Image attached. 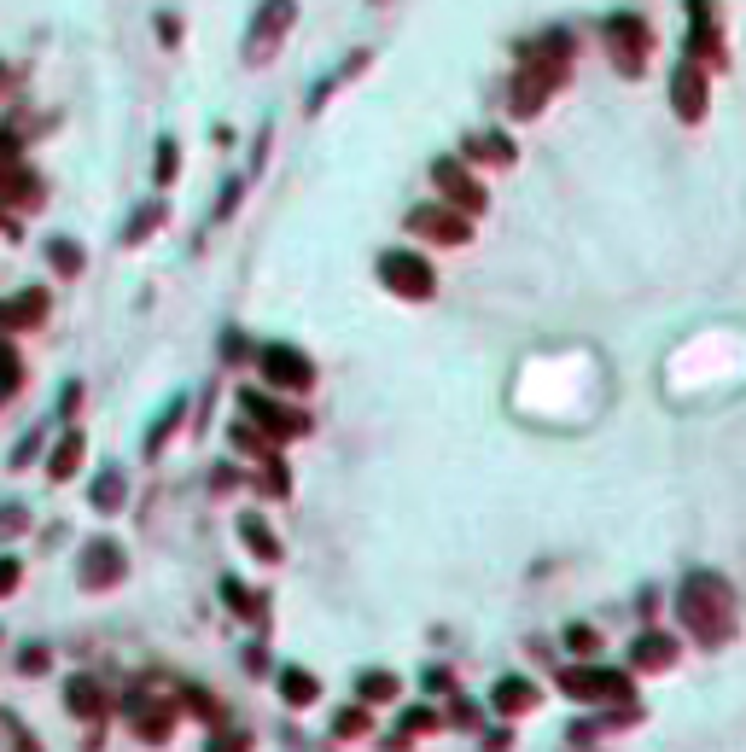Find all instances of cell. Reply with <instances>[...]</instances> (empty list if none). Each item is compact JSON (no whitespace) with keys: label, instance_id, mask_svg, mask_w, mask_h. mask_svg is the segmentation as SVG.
Masks as SVG:
<instances>
[{"label":"cell","instance_id":"6da1fadb","mask_svg":"<svg viewBox=\"0 0 746 752\" xmlns=\"http://www.w3.org/2000/svg\"><path fill=\"white\" fill-rule=\"evenodd\" d=\"M566 59H572V35L566 30H548L543 41L525 47V65L513 70V88H508L513 117H537L543 111L548 94L566 82Z\"/></svg>","mask_w":746,"mask_h":752},{"label":"cell","instance_id":"7a4b0ae2","mask_svg":"<svg viewBox=\"0 0 746 752\" xmlns=\"http://www.w3.org/2000/svg\"><path fill=\"white\" fill-rule=\"evenodd\" d=\"M677 618L694 630L700 648H723L735 636V589L717 572H694V578L677 589Z\"/></svg>","mask_w":746,"mask_h":752},{"label":"cell","instance_id":"3957f363","mask_svg":"<svg viewBox=\"0 0 746 752\" xmlns=\"http://www.w3.org/2000/svg\"><path fill=\"white\" fill-rule=\"evenodd\" d=\"M560 694L572 700H601V706H636V683L624 671H607V665H566L560 677Z\"/></svg>","mask_w":746,"mask_h":752},{"label":"cell","instance_id":"277c9868","mask_svg":"<svg viewBox=\"0 0 746 752\" xmlns=\"http://www.w3.org/2000/svg\"><path fill=\"white\" fill-rule=\"evenodd\" d=\"M379 280H385L391 298H403V304H426V298L438 292V274H432V263H426L420 251H385V257H379Z\"/></svg>","mask_w":746,"mask_h":752},{"label":"cell","instance_id":"5b68a950","mask_svg":"<svg viewBox=\"0 0 746 752\" xmlns=\"http://www.w3.org/2000/svg\"><path fill=\"white\" fill-rule=\"evenodd\" d=\"M647 53H653V30H647L636 12H618V18H607V59L624 76H642L647 70Z\"/></svg>","mask_w":746,"mask_h":752},{"label":"cell","instance_id":"8992f818","mask_svg":"<svg viewBox=\"0 0 746 752\" xmlns=\"http://www.w3.org/2000/svg\"><path fill=\"white\" fill-rule=\"evenodd\" d=\"M408 234H420V240L432 245H467L473 240V216H461L455 205H414L403 216Z\"/></svg>","mask_w":746,"mask_h":752},{"label":"cell","instance_id":"52a82bcc","mask_svg":"<svg viewBox=\"0 0 746 752\" xmlns=\"http://www.w3.org/2000/svg\"><path fill=\"white\" fill-rule=\"evenodd\" d=\"M432 181H438V193H443L455 210H461V216H478V210L490 205L484 181H478L467 164H455V158H438V164H432Z\"/></svg>","mask_w":746,"mask_h":752},{"label":"cell","instance_id":"ba28073f","mask_svg":"<svg viewBox=\"0 0 746 752\" xmlns=\"http://www.w3.org/2000/svg\"><path fill=\"white\" fill-rule=\"evenodd\" d=\"M263 374H269V385L304 397L309 385H315V362H309L304 350H292V344H269V350H263Z\"/></svg>","mask_w":746,"mask_h":752},{"label":"cell","instance_id":"9c48e42d","mask_svg":"<svg viewBox=\"0 0 746 752\" xmlns=\"http://www.w3.org/2000/svg\"><path fill=\"white\" fill-rule=\"evenodd\" d=\"M292 0H263V12H257V24H251V41H245V59L251 65H263L274 47L286 41V30H292Z\"/></svg>","mask_w":746,"mask_h":752},{"label":"cell","instance_id":"30bf717a","mask_svg":"<svg viewBox=\"0 0 746 752\" xmlns=\"http://www.w3.org/2000/svg\"><path fill=\"white\" fill-rule=\"evenodd\" d=\"M245 414L257 420V432H263V438H304V432H309V414L304 409L269 403L263 391H245Z\"/></svg>","mask_w":746,"mask_h":752},{"label":"cell","instance_id":"8fae6325","mask_svg":"<svg viewBox=\"0 0 746 752\" xmlns=\"http://www.w3.org/2000/svg\"><path fill=\"white\" fill-rule=\"evenodd\" d=\"M706 105H712V88H706V65L682 59L677 76H671V111H677L682 123H700V117H706Z\"/></svg>","mask_w":746,"mask_h":752},{"label":"cell","instance_id":"7c38bea8","mask_svg":"<svg viewBox=\"0 0 746 752\" xmlns=\"http://www.w3.org/2000/svg\"><path fill=\"white\" fill-rule=\"evenodd\" d=\"M688 18H694V35H688V59H694V65H723L717 6H712V0H688Z\"/></svg>","mask_w":746,"mask_h":752},{"label":"cell","instance_id":"4fadbf2b","mask_svg":"<svg viewBox=\"0 0 746 752\" xmlns=\"http://www.w3.org/2000/svg\"><path fill=\"white\" fill-rule=\"evenodd\" d=\"M677 636L671 630H642L636 642H630V671H671L677 665Z\"/></svg>","mask_w":746,"mask_h":752},{"label":"cell","instance_id":"5bb4252c","mask_svg":"<svg viewBox=\"0 0 746 752\" xmlns=\"http://www.w3.org/2000/svg\"><path fill=\"white\" fill-rule=\"evenodd\" d=\"M537 700H543V688L531 683V677H502V683L490 688V706H496V718H525V712H537Z\"/></svg>","mask_w":746,"mask_h":752},{"label":"cell","instance_id":"9a60e30c","mask_svg":"<svg viewBox=\"0 0 746 752\" xmlns=\"http://www.w3.org/2000/svg\"><path fill=\"white\" fill-rule=\"evenodd\" d=\"M467 158H478V164H513L519 152H513L508 135H467Z\"/></svg>","mask_w":746,"mask_h":752},{"label":"cell","instance_id":"2e32d148","mask_svg":"<svg viewBox=\"0 0 746 752\" xmlns=\"http://www.w3.org/2000/svg\"><path fill=\"white\" fill-rule=\"evenodd\" d=\"M356 694H362V700H373V706H391V700L403 694V683H397L391 671H362V677H356Z\"/></svg>","mask_w":746,"mask_h":752},{"label":"cell","instance_id":"e0dca14e","mask_svg":"<svg viewBox=\"0 0 746 752\" xmlns=\"http://www.w3.org/2000/svg\"><path fill=\"white\" fill-rule=\"evenodd\" d=\"M239 531H245V548H251V554H257V560H280V543H274L269 537V525H263V519H257V513H245V519H239Z\"/></svg>","mask_w":746,"mask_h":752},{"label":"cell","instance_id":"ac0fdd59","mask_svg":"<svg viewBox=\"0 0 746 752\" xmlns=\"http://www.w3.org/2000/svg\"><path fill=\"white\" fill-rule=\"evenodd\" d=\"M82 572H88V583H111L117 572H123V554H117L111 543H94V548H88V566H82Z\"/></svg>","mask_w":746,"mask_h":752},{"label":"cell","instance_id":"d6986e66","mask_svg":"<svg viewBox=\"0 0 746 752\" xmlns=\"http://www.w3.org/2000/svg\"><path fill=\"white\" fill-rule=\"evenodd\" d=\"M280 694H286L292 706H309V700L321 694V683H315L309 671H298V665H292V671H280Z\"/></svg>","mask_w":746,"mask_h":752},{"label":"cell","instance_id":"ffe728a7","mask_svg":"<svg viewBox=\"0 0 746 752\" xmlns=\"http://www.w3.org/2000/svg\"><path fill=\"white\" fill-rule=\"evenodd\" d=\"M373 729V718L362 712V706H350V712H339V735L344 741H356V735H368Z\"/></svg>","mask_w":746,"mask_h":752},{"label":"cell","instance_id":"44dd1931","mask_svg":"<svg viewBox=\"0 0 746 752\" xmlns=\"http://www.w3.org/2000/svg\"><path fill=\"white\" fill-rule=\"evenodd\" d=\"M566 648H572V653H595V648H601V630H589V624H572V630H566Z\"/></svg>","mask_w":746,"mask_h":752},{"label":"cell","instance_id":"7402d4cb","mask_svg":"<svg viewBox=\"0 0 746 752\" xmlns=\"http://www.w3.org/2000/svg\"><path fill=\"white\" fill-rule=\"evenodd\" d=\"M403 729H408V735H426V729H438V712H432V706H408Z\"/></svg>","mask_w":746,"mask_h":752},{"label":"cell","instance_id":"603a6c76","mask_svg":"<svg viewBox=\"0 0 746 752\" xmlns=\"http://www.w3.org/2000/svg\"><path fill=\"white\" fill-rule=\"evenodd\" d=\"M449 723H455V729H478V723H484V712H478L473 700H455V706H449Z\"/></svg>","mask_w":746,"mask_h":752},{"label":"cell","instance_id":"cb8c5ba5","mask_svg":"<svg viewBox=\"0 0 746 752\" xmlns=\"http://www.w3.org/2000/svg\"><path fill=\"white\" fill-rule=\"evenodd\" d=\"M76 461H82V438H76V432H70V444L59 449V461H53V473H59V479H65L70 467H76Z\"/></svg>","mask_w":746,"mask_h":752},{"label":"cell","instance_id":"d4e9b609","mask_svg":"<svg viewBox=\"0 0 746 752\" xmlns=\"http://www.w3.org/2000/svg\"><path fill=\"white\" fill-rule=\"evenodd\" d=\"M210 752H251V735H216Z\"/></svg>","mask_w":746,"mask_h":752},{"label":"cell","instance_id":"484cf974","mask_svg":"<svg viewBox=\"0 0 746 752\" xmlns=\"http://www.w3.org/2000/svg\"><path fill=\"white\" fill-rule=\"evenodd\" d=\"M175 175V140H164V146H158V181H170Z\"/></svg>","mask_w":746,"mask_h":752}]
</instances>
